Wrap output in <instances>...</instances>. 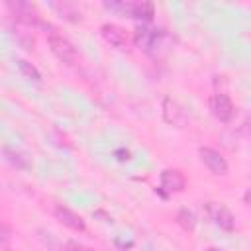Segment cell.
I'll return each instance as SVG.
<instances>
[{
    "mask_svg": "<svg viewBox=\"0 0 251 251\" xmlns=\"http://www.w3.org/2000/svg\"><path fill=\"white\" fill-rule=\"evenodd\" d=\"M0 241H2V249H8V243H10V227H8V224H2V227H0Z\"/></svg>",
    "mask_w": 251,
    "mask_h": 251,
    "instance_id": "15",
    "label": "cell"
},
{
    "mask_svg": "<svg viewBox=\"0 0 251 251\" xmlns=\"http://www.w3.org/2000/svg\"><path fill=\"white\" fill-rule=\"evenodd\" d=\"M243 202L247 204V208H251V190H247V192L243 194Z\"/></svg>",
    "mask_w": 251,
    "mask_h": 251,
    "instance_id": "18",
    "label": "cell"
},
{
    "mask_svg": "<svg viewBox=\"0 0 251 251\" xmlns=\"http://www.w3.org/2000/svg\"><path fill=\"white\" fill-rule=\"evenodd\" d=\"M2 151H4V159H6L12 167H16V169H20V171H29V169H31V161H29L27 153H24V151H20V149H12V147H8V145H6Z\"/></svg>",
    "mask_w": 251,
    "mask_h": 251,
    "instance_id": "11",
    "label": "cell"
},
{
    "mask_svg": "<svg viewBox=\"0 0 251 251\" xmlns=\"http://www.w3.org/2000/svg\"><path fill=\"white\" fill-rule=\"evenodd\" d=\"M133 41L139 49H143L145 53L149 55H155L159 47H163V41H165V33L163 29H157V27H149L147 24H141L135 27L133 31Z\"/></svg>",
    "mask_w": 251,
    "mask_h": 251,
    "instance_id": "2",
    "label": "cell"
},
{
    "mask_svg": "<svg viewBox=\"0 0 251 251\" xmlns=\"http://www.w3.org/2000/svg\"><path fill=\"white\" fill-rule=\"evenodd\" d=\"M100 33H102V37H104L112 47L124 49L126 43H127L126 31H124L120 25H116V24H104V25L100 27Z\"/></svg>",
    "mask_w": 251,
    "mask_h": 251,
    "instance_id": "10",
    "label": "cell"
},
{
    "mask_svg": "<svg viewBox=\"0 0 251 251\" xmlns=\"http://www.w3.org/2000/svg\"><path fill=\"white\" fill-rule=\"evenodd\" d=\"M198 155L210 173H214V175H226L227 173V161L224 159V155L220 151H216L212 147H200Z\"/></svg>",
    "mask_w": 251,
    "mask_h": 251,
    "instance_id": "4",
    "label": "cell"
},
{
    "mask_svg": "<svg viewBox=\"0 0 251 251\" xmlns=\"http://www.w3.org/2000/svg\"><path fill=\"white\" fill-rule=\"evenodd\" d=\"M210 110L216 116V120H220L224 124L233 118V104H231L229 96L224 94V92H218L210 98Z\"/></svg>",
    "mask_w": 251,
    "mask_h": 251,
    "instance_id": "5",
    "label": "cell"
},
{
    "mask_svg": "<svg viewBox=\"0 0 251 251\" xmlns=\"http://www.w3.org/2000/svg\"><path fill=\"white\" fill-rule=\"evenodd\" d=\"M16 65H18V69H20V73L27 78V80H33V82H41V73L29 63V61H25V59H16Z\"/></svg>",
    "mask_w": 251,
    "mask_h": 251,
    "instance_id": "12",
    "label": "cell"
},
{
    "mask_svg": "<svg viewBox=\"0 0 251 251\" xmlns=\"http://www.w3.org/2000/svg\"><path fill=\"white\" fill-rule=\"evenodd\" d=\"M176 224L184 231H194V227H196V216L188 208H180L178 214H176Z\"/></svg>",
    "mask_w": 251,
    "mask_h": 251,
    "instance_id": "13",
    "label": "cell"
},
{
    "mask_svg": "<svg viewBox=\"0 0 251 251\" xmlns=\"http://www.w3.org/2000/svg\"><path fill=\"white\" fill-rule=\"evenodd\" d=\"M206 251H222V249H218V247H208Z\"/></svg>",
    "mask_w": 251,
    "mask_h": 251,
    "instance_id": "19",
    "label": "cell"
},
{
    "mask_svg": "<svg viewBox=\"0 0 251 251\" xmlns=\"http://www.w3.org/2000/svg\"><path fill=\"white\" fill-rule=\"evenodd\" d=\"M55 218H57L65 227H69V229H73V231H84V229H86L84 220H82L78 214H75L73 210L65 208V206H57V208H55Z\"/></svg>",
    "mask_w": 251,
    "mask_h": 251,
    "instance_id": "8",
    "label": "cell"
},
{
    "mask_svg": "<svg viewBox=\"0 0 251 251\" xmlns=\"http://www.w3.org/2000/svg\"><path fill=\"white\" fill-rule=\"evenodd\" d=\"M116 155H120V157H118L120 161H127V159H129V151H124V149H118Z\"/></svg>",
    "mask_w": 251,
    "mask_h": 251,
    "instance_id": "17",
    "label": "cell"
},
{
    "mask_svg": "<svg viewBox=\"0 0 251 251\" xmlns=\"http://www.w3.org/2000/svg\"><path fill=\"white\" fill-rule=\"evenodd\" d=\"M55 10L61 14V18L71 20V22H78L80 20V12L75 10L71 4H55Z\"/></svg>",
    "mask_w": 251,
    "mask_h": 251,
    "instance_id": "14",
    "label": "cell"
},
{
    "mask_svg": "<svg viewBox=\"0 0 251 251\" xmlns=\"http://www.w3.org/2000/svg\"><path fill=\"white\" fill-rule=\"evenodd\" d=\"M65 251H94V249H90V247H86V245H82L78 241H67L65 243Z\"/></svg>",
    "mask_w": 251,
    "mask_h": 251,
    "instance_id": "16",
    "label": "cell"
},
{
    "mask_svg": "<svg viewBox=\"0 0 251 251\" xmlns=\"http://www.w3.org/2000/svg\"><path fill=\"white\" fill-rule=\"evenodd\" d=\"M163 116L169 124L176 126V127H182L186 124V114L184 110L173 100V98H165L163 100Z\"/></svg>",
    "mask_w": 251,
    "mask_h": 251,
    "instance_id": "9",
    "label": "cell"
},
{
    "mask_svg": "<svg viewBox=\"0 0 251 251\" xmlns=\"http://www.w3.org/2000/svg\"><path fill=\"white\" fill-rule=\"evenodd\" d=\"M104 8L120 14V16H127L133 20H141L143 24H149L155 16V8L151 2H139V0H112V2H104Z\"/></svg>",
    "mask_w": 251,
    "mask_h": 251,
    "instance_id": "1",
    "label": "cell"
},
{
    "mask_svg": "<svg viewBox=\"0 0 251 251\" xmlns=\"http://www.w3.org/2000/svg\"><path fill=\"white\" fill-rule=\"evenodd\" d=\"M208 212H210V218L214 220V224H216L218 227H222V229H226V231H231V229L235 227V218H233V214H231L226 206L210 202Z\"/></svg>",
    "mask_w": 251,
    "mask_h": 251,
    "instance_id": "6",
    "label": "cell"
},
{
    "mask_svg": "<svg viewBox=\"0 0 251 251\" xmlns=\"http://www.w3.org/2000/svg\"><path fill=\"white\" fill-rule=\"evenodd\" d=\"M49 47H51V53L59 59V61H63V63H67V65H73L75 61H76V49L73 47V43L69 41V39H65L63 35H49Z\"/></svg>",
    "mask_w": 251,
    "mask_h": 251,
    "instance_id": "3",
    "label": "cell"
},
{
    "mask_svg": "<svg viewBox=\"0 0 251 251\" xmlns=\"http://www.w3.org/2000/svg\"><path fill=\"white\" fill-rule=\"evenodd\" d=\"M184 176H182V173L180 171H176V169H165L163 173H161V188L165 190V192H182L184 190Z\"/></svg>",
    "mask_w": 251,
    "mask_h": 251,
    "instance_id": "7",
    "label": "cell"
}]
</instances>
